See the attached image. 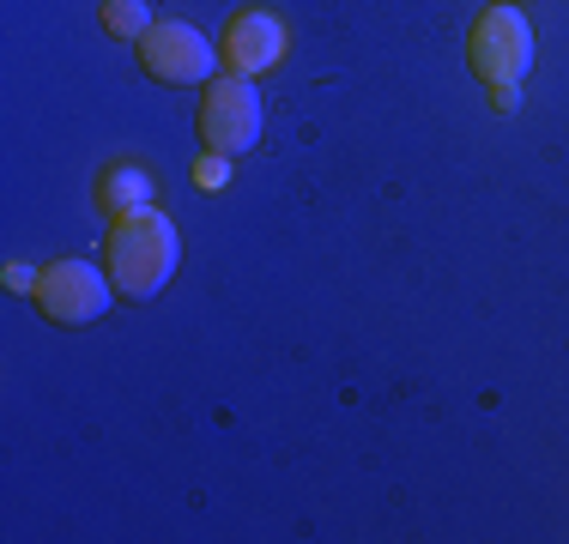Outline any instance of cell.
Segmentation results:
<instances>
[{
  "mask_svg": "<svg viewBox=\"0 0 569 544\" xmlns=\"http://www.w3.org/2000/svg\"><path fill=\"white\" fill-rule=\"evenodd\" d=\"M194 182L207 188V194H219V188H230V158L224 152H207L194 163Z\"/></svg>",
  "mask_w": 569,
  "mask_h": 544,
  "instance_id": "9c48e42d",
  "label": "cell"
},
{
  "mask_svg": "<svg viewBox=\"0 0 569 544\" xmlns=\"http://www.w3.org/2000/svg\"><path fill=\"white\" fill-rule=\"evenodd\" d=\"M7 284H12L19 296H37V272H31V266H19V261L7 266Z\"/></svg>",
  "mask_w": 569,
  "mask_h": 544,
  "instance_id": "30bf717a",
  "label": "cell"
},
{
  "mask_svg": "<svg viewBox=\"0 0 569 544\" xmlns=\"http://www.w3.org/2000/svg\"><path fill=\"white\" fill-rule=\"evenodd\" d=\"M152 7L146 0H103V31L121 37V43H140L146 31H152Z\"/></svg>",
  "mask_w": 569,
  "mask_h": 544,
  "instance_id": "ba28073f",
  "label": "cell"
},
{
  "mask_svg": "<svg viewBox=\"0 0 569 544\" xmlns=\"http://www.w3.org/2000/svg\"><path fill=\"white\" fill-rule=\"evenodd\" d=\"M467 67L491 91L521 85L527 67H533V24L521 19V7L497 0V7H485L479 19H472V31H467Z\"/></svg>",
  "mask_w": 569,
  "mask_h": 544,
  "instance_id": "7a4b0ae2",
  "label": "cell"
},
{
  "mask_svg": "<svg viewBox=\"0 0 569 544\" xmlns=\"http://www.w3.org/2000/svg\"><path fill=\"white\" fill-rule=\"evenodd\" d=\"M176 261H182V236H176V224L158 206L116 218L110 242H103V272H110L116 296H133V303L164 291Z\"/></svg>",
  "mask_w": 569,
  "mask_h": 544,
  "instance_id": "6da1fadb",
  "label": "cell"
},
{
  "mask_svg": "<svg viewBox=\"0 0 569 544\" xmlns=\"http://www.w3.org/2000/svg\"><path fill=\"white\" fill-rule=\"evenodd\" d=\"M133 49H140V67L158 85H212V67H219V49L182 19H158Z\"/></svg>",
  "mask_w": 569,
  "mask_h": 544,
  "instance_id": "277c9868",
  "label": "cell"
},
{
  "mask_svg": "<svg viewBox=\"0 0 569 544\" xmlns=\"http://www.w3.org/2000/svg\"><path fill=\"white\" fill-rule=\"evenodd\" d=\"M509 7H515V0H509Z\"/></svg>",
  "mask_w": 569,
  "mask_h": 544,
  "instance_id": "8fae6325",
  "label": "cell"
},
{
  "mask_svg": "<svg viewBox=\"0 0 569 544\" xmlns=\"http://www.w3.org/2000/svg\"><path fill=\"white\" fill-rule=\"evenodd\" d=\"M200 145L224 158L261 145V91H254V79L224 73L207 85V98H200Z\"/></svg>",
  "mask_w": 569,
  "mask_h": 544,
  "instance_id": "3957f363",
  "label": "cell"
},
{
  "mask_svg": "<svg viewBox=\"0 0 569 544\" xmlns=\"http://www.w3.org/2000/svg\"><path fill=\"white\" fill-rule=\"evenodd\" d=\"M284 49H291V37H284V24L273 19V12L242 7V12H230V19H224L219 61L230 67V73L254 79V73H267V67H279V61H284Z\"/></svg>",
  "mask_w": 569,
  "mask_h": 544,
  "instance_id": "8992f818",
  "label": "cell"
},
{
  "mask_svg": "<svg viewBox=\"0 0 569 544\" xmlns=\"http://www.w3.org/2000/svg\"><path fill=\"white\" fill-rule=\"evenodd\" d=\"M110 296H116L110 272H98L91 261H49L37 272V309L61 326H91L110 309Z\"/></svg>",
  "mask_w": 569,
  "mask_h": 544,
  "instance_id": "5b68a950",
  "label": "cell"
},
{
  "mask_svg": "<svg viewBox=\"0 0 569 544\" xmlns=\"http://www.w3.org/2000/svg\"><path fill=\"white\" fill-rule=\"evenodd\" d=\"M146 200H152V175H146L140 163H116V170H103V182H98V206L110 212V218L140 212Z\"/></svg>",
  "mask_w": 569,
  "mask_h": 544,
  "instance_id": "52a82bcc",
  "label": "cell"
}]
</instances>
